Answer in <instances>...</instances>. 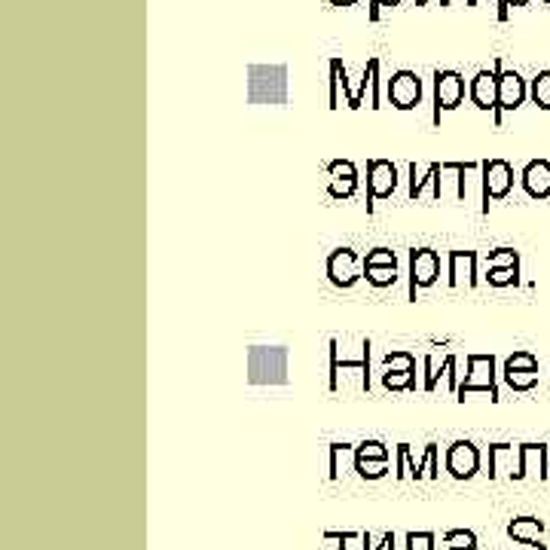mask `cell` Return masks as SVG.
<instances>
[{"instance_id":"44dd1931","label":"cell","mask_w":550,"mask_h":550,"mask_svg":"<svg viewBox=\"0 0 550 550\" xmlns=\"http://www.w3.org/2000/svg\"><path fill=\"white\" fill-rule=\"evenodd\" d=\"M541 532H544V523L535 520V517H517V520L508 523V535L514 541H538Z\"/></svg>"},{"instance_id":"d4e9b609","label":"cell","mask_w":550,"mask_h":550,"mask_svg":"<svg viewBox=\"0 0 550 550\" xmlns=\"http://www.w3.org/2000/svg\"><path fill=\"white\" fill-rule=\"evenodd\" d=\"M486 282H489L492 288H511V285H520V266L489 269V272H486Z\"/></svg>"},{"instance_id":"603a6c76","label":"cell","mask_w":550,"mask_h":550,"mask_svg":"<svg viewBox=\"0 0 550 550\" xmlns=\"http://www.w3.org/2000/svg\"><path fill=\"white\" fill-rule=\"evenodd\" d=\"M382 385L389 392H416V373H395L385 370L382 373Z\"/></svg>"},{"instance_id":"484cf974","label":"cell","mask_w":550,"mask_h":550,"mask_svg":"<svg viewBox=\"0 0 550 550\" xmlns=\"http://www.w3.org/2000/svg\"><path fill=\"white\" fill-rule=\"evenodd\" d=\"M385 370H395V373H416V355L413 352H389L382 358Z\"/></svg>"},{"instance_id":"83f0119b","label":"cell","mask_w":550,"mask_h":550,"mask_svg":"<svg viewBox=\"0 0 550 550\" xmlns=\"http://www.w3.org/2000/svg\"><path fill=\"white\" fill-rule=\"evenodd\" d=\"M505 370H514V373H538V358L532 352H514L505 358Z\"/></svg>"},{"instance_id":"7402d4cb","label":"cell","mask_w":550,"mask_h":550,"mask_svg":"<svg viewBox=\"0 0 550 550\" xmlns=\"http://www.w3.org/2000/svg\"><path fill=\"white\" fill-rule=\"evenodd\" d=\"M529 98H532L535 107L550 110V71H538V74L529 80Z\"/></svg>"},{"instance_id":"3957f363","label":"cell","mask_w":550,"mask_h":550,"mask_svg":"<svg viewBox=\"0 0 550 550\" xmlns=\"http://www.w3.org/2000/svg\"><path fill=\"white\" fill-rule=\"evenodd\" d=\"M495 77H499V110L492 114L495 120V129H502V120L505 114H514V110H520L529 98V83L517 74V71H508L502 59H495Z\"/></svg>"},{"instance_id":"5bb4252c","label":"cell","mask_w":550,"mask_h":550,"mask_svg":"<svg viewBox=\"0 0 550 550\" xmlns=\"http://www.w3.org/2000/svg\"><path fill=\"white\" fill-rule=\"evenodd\" d=\"M468 98L477 110H499V77H495V71H477L474 80L468 83Z\"/></svg>"},{"instance_id":"277c9868","label":"cell","mask_w":550,"mask_h":550,"mask_svg":"<svg viewBox=\"0 0 550 550\" xmlns=\"http://www.w3.org/2000/svg\"><path fill=\"white\" fill-rule=\"evenodd\" d=\"M434 83V126H440V114H450L465 101V77L459 71H434L431 74Z\"/></svg>"},{"instance_id":"9a60e30c","label":"cell","mask_w":550,"mask_h":550,"mask_svg":"<svg viewBox=\"0 0 550 550\" xmlns=\"http://www.w3.org/2000/svg\"><path fill=\"white\" fill-rule=\"evenodd\" d=\"M520 187L532 199H550V162L547 159L526 162L523 172H520Z\"/></svg>"},{"instance_id":"ffe728a7","label":"cell","mask_w":550,"mask_h":550,"mask_svg":"<svg viewBox=\"0 0 550 550\" xmlns=\"http://www.w3.org/2000/svg\"><path fill=\"white\" fill-rule=\"evenodd\" d=\"M440 172H444V162H431L428 169H419L416 162H410V199H419L425 184H434Z\"/></svg>"},{"instance_id":"2e32d148","label":"cell","mask_w":550,"mask_h":550,"mask_svg":"<svg viewBox=\"0 0 550 550\" xmlns=\"http://www.w3.org/2000/svg\"><path fill=\"white\" fill-rule=\"evenodd\" d=\"M379 68H382V62L379 59H370L367 65H364V77H361V86L355 89V98H352V104H349V110H358L361 104H364V95L370 92V107L373 110H379L382 107V77H379Z\"/></svg>"},{"instance_id":"ee69618b","label":"cell","mask_w":550,"mask_h":550,"mask_svg":"<svg viewBox=\"0 0 550 550\" xmlns=\"http://www.w3.org/2000/svg\"><path fill=\"white\" fill-rule=\"evenodd\" d=\"M544 4H547V7H550V0H544Z\"/></svg>"},{"instance_id":"7bdbcfd3","label":"cell","mask_w":550,"mask_h":550,"mask_svg":"<svg viewBox=\"0 0 550 550\" xmlns=\"http://www.w3.org/2000/svg\"><path fill=\"white\" fill-rule=\"evenodd\" d=\"M447 550H471V547H447Z\"/></svg>"},{"instance_id":"d6a6232c","label":"cell","mask_w":550,"mask_h":550,"mask_svg":"<svg viewBox=\"0 0 550 550\" xmlns=\"http://www.w3.org/2000/svg\"><path fill=\"white\" fill-rule=\"evenodd\" d=\"M355 459H389V450H385L379 440H364L355 450Z\"/></svg>"},{"instance_id":"8992f818","label":"cell","mask_w":550,"mask_h":550,"mask_svg":"<svg viewBox=\"0 0 550 550\" xmlns=\"http://www.w3.org/2000/svg\"><path fill=\"white\" fill-rule=\"evenodd\" d=\"M425 89H422V80L416 71H395L385 83V98L392 101V107L398 110H416L419 101H422Z\"/></svg>"},{"instance_id":"4fadbf2b","label":"cell","mask_w":550,"mask_h":550,"mask_svg":"<svg viewBox=\"0 0 550 550\" xmlns=\"http://www.w3.org/2000/svg\"><path fill=\"white\" fill-rule=\"evenodd\" d=\"M447 471L456 480H471L480 471V450L471 444V440H456L447 453Z\"/></svg>"},{"instance_id":"74e56055","label":"cell","mask_w":550,"mask_h":550,"mask_svg":"<svg viewBox=\"0 0 550 550\" xmlns=\"http://www.w3.org/2000/svg\"><path fill=\"white\" fill-rule=\"evenodd\" d=\"M508 550H547L544 544H538V541H514Z\"/></svg>"},{"instance_id":"d590c367","label":"cell","mask_w":550,"mask_h":550,"mask_svg":"<svg viewBox=\"0 0 550 550\" xmlns=\"http://www.w3.org/2000/svg\"><path fill=\"white\" fill-rule=\"evenodd\" d=\"M401 4H404V0H367V19L370 22H379V16H382L385 7L392 10V7H401Z\"/></svg>"},{"instance_id":"f546056e","label":"cell","mask_w":550,"mask_h":550,"mask_svg":"<svg viewBox=\"0 0 550 550\" xmlns=\"http://www.w3.org/2000/svg\"><path fill=\"white\" fill-rule=\"evenodd\" d=\"M505 382L511 385L514 392H532L538 385V373H514V370H505Z\"/></svg>"},{"instance_id":"cb8c5ba5","label":"cell","mask_w":550,"mask_h":550,"mask_svg":"<svg viewBox=\"0 0 550 550\" xmlns=\"http://www.w3.org/2000/svg\"><path fill=\"white\" fill-rule=\"evenodd\" d=\"M364 279L373 288H389L398 282V266H370V269H364Z\"/></svg>"},{"instance_id":"e575fe53","label":"cell","mask_w":550,"mask_h":550,"mask_svg":"<svg viewBox=\"0 0 550 550\" xmlns=\"http://www.w3.org/2000/svg\"><path fill=\"white\" fill-rule=\"evenodd\" d=\"M407 550H434V535L431 532H410Z\"/></svg>"},{"instance_id":"6da1fadb","label":"cell","mask_w":550,"mask_h":550,"mask_svg":"<svg viewBox=\"0 0 550 550\" xmlns=\"http://www.w3.org/2000/svg\"><path fill=\"white\" fill-rule=\"evenodd\" d=\"M480 187H483L480 211L489 214L492 202L505 199L514 190V165L508 159H480Z\"/></svg>"},{"instance_id":"7c38bea8","label":"cell","mask_w":550,"mask_h":550,"mask_svg":"<svg viewBox=\"0 0 550 550\" xmlns=\"http://www.w3.org/2000/svg\"><path fill=\"white\" fill-rule=\"evenodd\" d=\"M407 474L413 480H422L425 474L431 480H437V474H440V468H437V444H428L425 447V459L422 462H413L410 459V444H398V480H404Z\"/></svg>"},{"instance_id":"30bf717a","label":"cell","mask_w":550,"mask_h":550,"mask_svg":"<svg viewBox=\"0 0 550 550\" xmlns=\"http://www.w3.org/2000/svg\"><path fill=\"white\" fill-rule=\"evenodd\" d=\"M279 355H282V346H272V349L254 346L248 355L251 358V382H285V361L288 358L272 364V358H279Z\"/></svg>"},{"instance_id":"f1b7e54d","label":"cell","mask_w":550,"mask_h":550,"mask_svg":"<svg viewBox=\"0 0 550 550\" xmlns=\"http://www.w3.org/2000/svg\"><path fill=\"white\" fill-rule=\"evenodd\" d=\"M505 266H520V254L514 248H495L486 257V272L489 269H505Z\"/></svg>"},{"instance_id":"4dcf8cb0","label":"cell","mask_w":550,"mask_h":550,"mask_svg":"<svg viewBox=\"0 0 550 550\" xmlns=\"http://www.w3.org/2000/svg\"><path fill=\"white\" fill-rule=\"evenodd\" d=\"M361 266H364V269H370V266H398V254H395L392 248H373V251L364 257Z\"/></svg>"},{"instance_id":"1f68e13d","label":"cell","mask_w":550,"mask_h":550,"mask_svg":"<svg viewBox=\"0 0 550 550\" xmlns=\"http://www.w3.org/2000/svg\"><path fill=\"white\" fill-rule=\"evenodd\" d=\"M444 544L447 547H471V550H477V535L471 529H450L444 535Z\"/></svg>"},{"instance_id":"4316f807","label":"cell","mask_w":550,"mask_h":550,"mask_svg":"<svg viewBox=\"0 0 550 550\" xmlns=\"http://www.w3.org/2000/svg\"><path fill=\"white\" fill-rule=\"evenodd\" d=\"M355 471L364 477V480H379L389 471V459H355Z\"/></svg>"},{"instance_id":"8fae6325","label":"cell","mask_w":550,"mask_h":550,"mask_svg":"<svg viewBox=\"0 0 550 550\" xmlns=\"http://www.w3.org/2000/svg\"><path fill=\"white\" fill-rule=\"evenodd\" d=\"M327 175H330V184H327V196L330 199H352L355 190H358V169L352 159H330L327 162Z\"/></svg>"},{"instance_id":"52a82bcc","label":"cell","mask_w":550,"mask_h":550,"mask_svg":"<svg viewBox=\"0 0 550 550\" xmlns=\"http://www.w3.org/2000/svg\"><path fill=\"white\" fill-rule=\"evenodd\" d=\"M440 279V254L431 248L410 251V300L416 303L419 288H431Z\"/></svg>"},{"instance_id":"e0dca14e","label":"cell","mask_w":550,"mask_h":550,"mask_svg":"<svg viewBox=\"0 0 550 550\" xmlns=\"http://www.w3.org/2000/svg\"><path fill=\"white\" fill-rule=\"evenodd\" d=\"M330 95H327V107L330 110H340V95L346 98V107H349V101H352V95H355V89L349 86V71H346V65H343V59H330Z\"/></svg>"},{"instance_id":"f35d334b","label":"cell","mask_w":550,"mask_h":550,"mask_svg":"<svg viewBox=\"0 0 550 550\" xmlns=\"http://www.w3.org/2000/svg\"><path fill=\"white\" fill-rule=\"evenodd\" d=\"M379 550H395V532H385V535H382Z\"/></svg>"},{"instance_id":"ba28073f","label":"cell","mask_w":550,"mask_h":550,"mask_svg":"<svg viewBox=\"0 0 550 550\" xmlns=\"http://www.w3.org/2000/svg\"><path fill=\"white\" fill-rule=\"evenodd\" d=\"M361 358H340V343L330 340V392L340 389V370H361V389H370V340L361 343Z\"/></svg>"},{"instance_id":"60d3db41","label":"cell","mask_w":550,"mask_h":550,"mask_svg":"<svg viewBox=\"0 0 550 550\" xmlns=\"http://www.w3.org/2000/svg\"><path fill=\"white\" fill-rule=\"evenodd\" d=\"M431 0H416V7H428ZM440 7H453V0H440Z\"/></svg>"},{"instance_id":"5b68a950","label":"cell","mask_w":550,"mask_h":550,"mask_svg":"<svg viewBox=\"0 0 550 550\" xmlns=\"http://www.w3.org/2000/svg\"><path fill=\"white\" fill-rule=\"evenodd\" d=\"M398 187V169L392 159H367V214L379 199H389Z\"/></svg>"},{"instance_id":"7a4b0ae2","label":"cell","mask_w":550,"mask_h":550,"mask_svg":"<svg viewBox=\"0 0 550 550\" xmlns=\"http://www.w3.org/2000/svg\"><path fill=\"white\" fill-rule=\"evenodd\" d=\"M471 392H483L489 395V401H499V382H495V358L492 355H468V373L465 379H459V392L456 401L465 404V395Z\"/></svg>"},{"instance_id":"8d00e7d4","label":"cell","mask_w":550,"mask_h":550,"mask_svg":"<svg viewBox=\"0 0 550 550\" xmlns=\"http://www.w3.org/2000/svg\"><path fill=\"white\" fill-rule=\"evenodd\" d=\"M349 444H330V468H327V477L337 480L340 477V453L346 450Z\"/></svg>"},{"instance_id":"ac0fdd59","label":"cell","mask_w":550,"mask_h":550,"mask_svg":"<svg viewBox=\"0 0 550 550\" xmlns=\"http://www.w3.org/2000/svg\"><path fill=\"white\" fill-rule=\"evenodd\" d=\"M462 269L468 272V288H477V251H450V269H447V285L456 288Z\"/></svg>"},{"instance_id":"d6986e66","label":"cell","mask_w":550,"mask_h":550,"mask_svg":"<svg viewBox=\"0 0 550 550\" xmlns=\"http://www.w3.org/2000/svg\"><path fill=\"white\" fill-rule=\"evenodd\" d=\"M425 392H434L437 389V376L447 373V382H450V392L456 395L459 392V376H456V355H447L444 364H434V358H425Z\"/></svg>"},{"instance_id":"836d02e7","label":"cell","mask_w":550,"mask_h":550,"mask_svg":"<svg viewBox=\"0 0 550 550\" xmlns=\"http://www.w3.org/2000/svg\"><path fill=\"white\" fill-rule=\"evenodd\" d=\"M532 0H495V19L508 22L511 19V7H529Z\"/></svg>"},{"instance_id":"b9f144b4","label":"cell","mask_w":550,"mask_h":550,"mask_svg":"<svg viewBox=\"0 0 550 550\" xmlns=\"http://www.w3.org/2000/svg\"><path fill=\"white\" fill-rule=\"evenodd\" d=\"M465 7H480V0H465Z\"/></svg>"},{"instance_id":"ab89813d","label":"cell","mask_w":550,"mask_h":550,"mask_svg":"<svg viewBox=\"0 0 550 550\" xmlns=\"http://www.w3.org/2000/svg\"><path fill=\"white\" fill-rule=\"evenodd\" d=\"M327 4H330V7H355L358 0H327Z\"/></svg>"},{"instance_id":"9c48e42d","label":"cell","mask_w":550,"mask_h":550,"mask_svg":"<svg viewBox=\"0 0 550 550\" xmlns=\"http://www.w3.org/2000/svg\"><path fill=\"white\" fill-rule=\"evenodd\" d=\"M327 279L334 288L340 291H349L358 279H361V272H358V254L352 248H337L334 254L327 257Z\"/></svg>"}]
</instances>
